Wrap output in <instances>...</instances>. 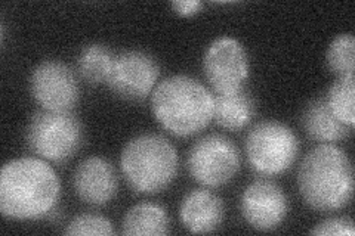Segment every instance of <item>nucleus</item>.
Returning <instances> with one entry per match:
<instances>
[{"instance_id":"f257e3e1","label":"nucleus","mask_w":355,"mask_h":236,"mask_svg":"<svg viewBox=\"0 0 355 236\" xmlns=\"http://www.w3.org/2000/svg\"><path fill=\"white\" fill-rule=\"evenodd\" d=\"M61 197V181L37 156L8 161L0 172V212L5 219L33 221L48 217Z\"/></svg>"},{"instance_id":"f03ea898","label":"nucleus","mask_w":355,"mask_h":236,"mask_svg":"<svg viewBox=\"0 0 355 236\" xmlns=\"http://www.w3.org/2000/svg\"><path fill=\"white\" fill-rule=\"evenodd\" d=\"M297 188L305 204L320 212H333L351 204L354 167L348 154L333 143H320L299 165Z\"/></svg>"},{"instance_id":"7ed1b4c3","label":"nucleus","mask_w":355,"mask_h":236,"mask_svg":"<svg viewBox=\"0 0 355 236\" xmlns=\"http://www.w3.org/2000/svg\"><path fill=\"white\" fill-rule=\"evenodd\" d=\"M151 112L166 131L176 138H190L214 120V95L197 78L175 74L155 86Z\"/></svg>"},{"instance_id":"20e7f679","label":"nucleus","mask_w":355,"mask_h":236,"mask_svg":"<svg viewBox=\"0 0 355 236\" xmlns=\"http://www.w3.org/2000/svg\"><path fill=\"white\" fill-rule=\"evenodd\" d=\"M175 146L162 134L144 133L130 139L120 155V170L137 194L154 195L168 189L178 173Z\"/></svg>"},{"instance_id":"39448f33","label":"nucleus","mask_w":355,"mask_h":236,"mask_svg":"<svg viewBox=\"0 0 355 236\" xmlns=\"http://www.w3.org/2000/svg\"><path fill=\"white\" fill-rule=\"evenodd\" d=\"M28 149L48 163L73 158L83 143L80 120L71 112L39 109L31 116L26 130Z\"/></svg>"},{"instance_id":"423d86ee","label":"nucleus","mask_w":355,"mask_h":236,"mask_svg":"<svg viewBox=\"0 0 355 236\" xmlns=\"http://www.w3.org/2000/svg\"><path fill=\"white\" fill-rule=\"evenodd\" d=\"M299 139L284 122L265 120L254 125L246 136L244 151L254 172L261 176H279L292 168L299 155Z\"/></svg>"},{"instance_id":"0eeeda50","label":"nucleus","mask_w":355,"mask_h":236,"mask_svg":"<svg viewBox=\"0 0 355 236\" xmlns=\"http://www.w3.org/2000/svg\"><path fill=\"white\" fill-rule=\"evenodd\" d=\"M240 151L230 138L212 133L200 138L187 156L188 173L203 188H219L231 182L240 170Z\"/></svg>"},{"instance_id":"6e6552de","label":"nucleus","mask_w":355,"mask_h":236,"mask_svg":"<svg viewBox=\"0 0 355 236\" xmlns=\"http://www.w3.org/2000/svg\"><path fill=\"white\" fill-rule=\"evenodd\" d=\"M159 77L160 65L151 53L130 49L116 55L107 86L120 99L141 102L151 96Z\"/></svg>"},{"instance_id":"1a4fd4ad","label":"nucleus","mask_w":355,"mask_h":236,"mask_svg":"<svg viewBox=\"0 0 355 236\" xmlns=\"http://www.w3.org/2000/svg\"><path fill=\"white\" fill-rule=\"evenodd\" d=\"M207 83L218 95L234 93L244 89L250 65L243 44L234 37H219L209 44L203 58Z\"/></svg>"},{"instance_id":"9d476101","label":"nucleus","mask_w":355,"mask_h":236,"mask_svg":"<svg viewBox=\"0 0 355 236\" xmlns=\"http://www.w3.org/2000/svg\"><path fill=\"white\" fill-rule=\"evenodd\" d=\"M30 93L46 111L71 112L80 98L77 77L62 61L40 62L30 74Z\"/></svg>"},{"instance_id":"9b49d317","label":"nucleus","mask_w":355,"mask_h":236,"mask_svg":"<svg viewBox=\"0 0 355 236\" xmlns=\"http://www.w3.org/2000/svg\"><path fill=\"white\" fill-rule=\"evenodd\" d=\"M241 215L250 228L272 232L288 215V198L284 190L268 179H258L244 189Z\"/></svg>"},{"instance_id":"f8f14e48","label":"nucleus","mask_w":355,"mask_h":236,"mask_svg":"<svg viewBox=\"0 0 355 236\" xmlns=\"http://www.w3.org/2000/svg\"><path fill=\"white\" fill-rule=\"evenodd\" d=\"M73 186L77 198L85 204L104 207L117 194L119 181L116 168L103 156H89L77 165Z\"/></svg>"},{"instance_id":"ddd939ff","label":"nucleus","mask_w":355,"mask_h":236,"mask_svg":"<svg viewBox=\"0 0 355 236\" xmlns=\"http://www.w3.org/2000/svg\"><path fill=\"white\" fill-rule=\"evenodd\" d=\"M180 217L184 228L190 233H212L224 221L225 206L212 190L194 189L184 197Z\"/></svg>"},{"instance_id":"4468645a","label":"nucleus","mask_w":355,"mask_h":236,"mask_svg":"<svg viewBox=\"0 0 355 236\" xmlns=\"http://www.w3.org/2000/svg\"><path fill=\"white\" fill-rule=\"evenodd\" d=\"M302 127L308 136L320 143H335L347 139L352 133V127L333 114L326 98L320 96L305 107L302 112Z\"/></svg>"},{"instance_id":"2eb2a0df","label":"nucleus","mask_w":355,"mask_h":236,"mask_svg":"<svg viewBox=\"0 0 355 236\" xmlns=\"http://www.w3.org/2000/svg\"><path fill=\"white\" fill-rule=\"evenodd\" d=\"M254 112V100L246 89L214 96V121L225 130L240 131L246 129L252 122Z\"/></svg>"},{"instance_id":"dca6fc26","label":"nucleus","mask_w":355,"mask_h":236,"mask_svg":"<svg viewBox=\"0 0 355 236\" xmlns=\"http://www.w3.org/2000/svg\"><path fill=\"white\" fill-rule=\"evenodd\" d=\"M171 232V217L162 206L141 202L132 207L123 219L121 233L128 236H163Z\"/></svg>"},{"instance_id":"f3484780","label":"nucleus","mask_w":355,"mask_h":236,"mask_svg":"<svg viewBox=\"0 0 355 236\" xmlns=\"http://www.w3.org/2000/svg\"><path fill=\"white\" fill-rule=\"evenodd\" d=\"M116 56L103 43H89L77 56V73L91 86L107 84Z\"/></svg>"},{"instance_id":"a211bd4d","label":"nucleus","mask_w":355,"mask_h":236,"mask_svg":"<svg viewBox=\"0 0 355 236\" xmlns=\"http://www.w3.org/2000/svg\"><path fill=\"white\" fill-rule=\"evenodd\" d=\"M355 78L354 74L338 77L329 89L326 102L343 125L354 129L355 125Z\"/></svg>"},{"instance_id":"6ab92c4d","label":"nucleus","mask_w":355,"mask_h":236,"mask_svg":"<svg viewBox=\"0 0 355 236\" xmlns=\"http://www.w3.org/2000/svg\"><path fill=\"white\" fill-rule=\"evenodd\" d=\"M326 64L336 77L354 74L355 69V37L352 33L338 35L329 44Z\"/></svg>"},{"instance_id":"aec40b11","label":"nucleus","mask_w":355,"mask_h":236,"mask_svg":"<svg viewBox=\"0 0 355 236\" xmlns=\"http://www.w3.org/2000/svg\"><path fill=\"white\" fill-rule=\"evenodd\" d=\"M65 235H114V228L111 221L99 215H80L74 217L64 230Z\"/></svg>"},{"instance_id":"412c9836","label":"nucleus","mask_w":355,"mask_h":236,"mask_svg":"<svg viewBox=\"0 0 355 236\" xmlns=\"http://www.w3.org/2000/svg\"><path fill=\"white\" fill-rule=\"evenodd\" d=\"M309 233L315 236H354L355 228L349 217H331L315 224Z\"/></svg>"},{"instance_id":"4be33fe9","label":"nucleus","mask_w":355,"mask_h":236,"mask_svg":"<svg viewBox=\"0 0 355 236\" xmlns=\"http://www.w3.org/2000/svg\"><path fill=\"white\" fill-rule=\"evenodd\" d=\"M171 8L178 17L191 18L202 12L203 3L198 0H175L171 3Z\"/></svg>"}]
</instances>
